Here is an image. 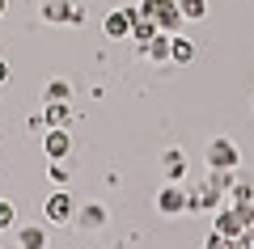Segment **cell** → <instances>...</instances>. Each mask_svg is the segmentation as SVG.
<instances>
[{
    "label": "cell",
    "instance_id": "cell-1",
    "mask_svg": "<svg viewBox=\"0 0 254 249\" xmlns=\"http://www.w3.org/2000/svg\"><path fill=\"white\" fill-rule=\"evenodd\" d=\"M208 165H212V169H229V173H233L237 165H242L237 144H233V140H212V144H208Z\"/></svg>",
    "mask_w": 254,
    "mask_h": 249
},
{
    "label": "cell",
    "instance_id": "cell-2",
    "mask_svg": "<svg viewBox=\"0 0 254 249\" xmlns=\"http://www.w3.org/2000/svg\"><path fill=\"white\" fill-rule=\"evenodd\" d=\"M212 232H220V237H229V241H233V237H242V232H246L242 211H237L233 203H229V207H216V228H212Z\"/></svg>",
    "mask_w": 254,
    "mask_h": 249
},
{
    "label": "cell",
    "instance_id": "cell-3",
    "mask_svg": "<svg viewBox=\"0 0 254 249\" xmlns=\"http://www.w3.org/2000/svg\"><path fill=\"white\" fill-rule=\"evenodd\" d=\"M220 203H225V190H216V186L208 182V186H199L195 195L187 199V211H216Z\"/></svg>",
    "mask_w": 254,
    "mask_h": 249
},
{
    "label": "cell",
    "instance_id": "cell-4",
    "mask_svg": "<svg viewBox=\"0 0 254 249\" xmlns=\"http://www.w3.org/2000/svg\"><path fill=\"white\" fill-rule=\"evenodd\" d=\"M43 211H47V220L68 224V220H72V211H76V207H72V195H68V190H55V195L47 199V207H43Z\"/></svg>",
    "mask_w": 254,
    "mask_h": 249
},
{
    "label": "cell",
    "instance_id": "cell-5",
    "mask_svg": "<svg viewBox=\"0 0 254 249\" xmlns=\"http://www.w3.org/2000/svg\"><path fill=\"white\" fill-rule=\"evenodd\" d=\"M43 17L47 21H81V4H72V0H43Z\"/></svg>",
    "mask_w": 254,
    "mask_h": 249
},
{
    "label": "cell",
    "instance_id": "cell-6",
    "mask_svg": "<svg viewBox=\"0 0 254 249\" xmlns=\"http://www.w3.org/2000/svg\"><path fill=\"white\" fill-rule=\"evenodd\" d=\"M136 17H140V9H119V13H110V17H106V38H127Z\"/></svg>",
    "mask_w": 254,
    "mask_h": 249
},
{
    "label": "cell",
    "instance_id": "cell-7",
    "mask_svg": "<svg viewBox=\"0 0 254 249\" xmlns=\"http://www.w3.org/2000/svg\"><path fill=\"white\" fill-rule=\"evenodd\" d=\"M182 9H178V0H161V9H157V26L165 30V34H178L182 30Z\"/></svg>",
    "mask_w": 254,
    "mask_h": 249
},
{
    "label": "cell",
    "instance_id": "cell-8",
    "mask_svg": "<svg viewBox=\"0 0 254 249\" xmlns=\"http://www.w3.org/2000/svg\"><path fill=\"white\" fill-rule=\"evenodd\" d=\"M43 148H47V156H51V160H64V156H68V148H72V140H68L64 127H51L47 140H43Z\"/></svg>",
    "mask_w": 254,
    "mask_h": 249
},
{
    "label": "cell",
    "instance_id": "cell-9",
    "mask_svg": "<svg viewBox=\"0 0 254 249\" xmlns=\"http://www.w3.org/2000/svg\"><path fill=\"white\" fill-rule=\"evenodd\" d=\"M187 199H190V195H182L178 186H165L161 195H157V207H161L165 215H178V211H187Z\"/></svg>",
    "mask_w": 254,
    "mask_h": 249
},
{
    "label": "cell",
    "instance_id": "cell-10",
    "mask_svg": "<svg viewBox=\"0 0 254 249\" xmlns=\"http://www.w3.org/2000/svg\"><path fill=\"white\" fill-rule=\"evenodd\" d=\"M170 47H174V38L165 34V30H157V34L144 43V55H148L153 63H165V59H170Z\"/></svg>",
    "mask_w": 254,
    "mask_h": 249
},
{
    "label": "cell",
    "instance_id": "cell-11",
    "mask_svg": "<svg viewBox=\"0 0 254 249\" xmlns=\"http://www.w3.org/2000/svg\"><path fill=\"white\" fill-rule=\"evenodd\" d=\"M161 165H165V178H170V182H178L182 173H187V156H182L178 148H170V152H165V156H161Z\"/></svg>",
    "mask_w": 254,
    "mask_h": 249
},
{
    "label": "cell",
    "instance_id": "cell-12",
    "mask_svg": "<svg viewBox=\"0 0 254 249\" xmlns=\"http://www.w3.org/2000/svg\"><path fill=\"white\" fill-rule=\"evenodd\" d=\"M17 245H21V249H47V232L34 228V224H26V228L17 232Z\"/></svg>",
    "mask_w": 254,
    "mask_h": 249
},
{
    "label": "cell",
    "instance_id": "cell-13",
    "mask_svg": "<svg viewBox=\"0 0 254 249\" xmlns=\"http://www.w3.org/2000/svg\"><path fill=\"white\" fill-rule=\"evenodd\" d=\"M43 118H47V127H68V101H47V110H43Z\"/></svg>",
    "mask_w": 254,
    "mask_h": 249
},
{
    "label": "cell",
    "instance_id": "cell-14",
    "mask_svg": "<svg viewBox=\"0 0 254 249\" xmlns=\"http://www.w3.org/2000/svg\"><path fill=\"white\" fill-rule=\"evenodd\" d=\"M170 59L174 63H190V59H195V43H190V38H174V47H170Z\"/></svg>",
    "mask_w": 254,
    "mask_h": 249
},
{
    "label": "cell",
    "instance_id": "cell-15",
    "mask_svg": "<svg viewBox=\"0 0 254 249\" xmlns=\"http://www.w3.org/2000/svg\"><path fill=\"white\" fill-rule=\"evenodd\" d=\"M178 9H182V17H195V21H199L203 13H208V0H178Z\"/></svg>",
    "mask_w": 254,
    "mask_h": 249
},
{
    "label": "cell",
    "instance_id": "cell-16",
    "mask_svg": "<svg viewBox=\"0 0 254 249\" xmlns=\"http://www.w3.org/2000/svg\"><path fill=\"white\" fill-rule=\"evenodd\" d=\"M81 224H85V228H102V224H106V211H102V207H85V211H81Z\"/></svg>",
    "mask_w": 254,
    "mask_h": 249
},
{
    "label": "cell",
    "instance_id": "cell-17",
    "mask_svg": "<svg viewBox=\"0 0 254 249\" xmlns=\"http://www.w3.org/2000/svg\"><path fill=\"white\" fill-rule=\"evenodd\" d=\"M68 85H64V80H51V85H47V101H68Z\"/></svg>",
    "mask_w": 254,
    "mask_h": 249
},
{
    "label": "cell",
    "instance_id": "cell-18",
    "mask_svg": "<svg viewBox=\"0 0 254 249\" xmlns=\"http://www.w3.org/2000/svg\"><path fill=\"white\" fill-rule=\"evenodd\" d=\"M13 220H17L13 203H4V199H0V228H13Z\"/></svg>",
    "mask_w": 254,
    "mask_h": 249
},
{
    "label": "cell",
    "instance_id": "cell-19",
    "mask_svg": "<svg viewBox=\"0 0 254 249\" xmlns=\"http://www.w3.org/2000/svg\"><path fill=\"white\" fill-rule=\"evenodd\" d=\"M51 182H55V186H64V182H68V169H64L60 160H55V165H51Z\"/></svg>",
    "mask_w": 254,
    "mask_h": 249
},
{
    "label": "cell",
    "instance_id": "cell-20",
    "mask_svg": "<svg viewBox=\"0 0 254 249\" xmlns=\"http://www.w3.org/2000/svg\"><path fill=\"white\" fill-rule=\"evenodd\" d=\"M225 241H229V237H220V232H212V237H208V245H203V249H225Z\"/></svg>",
    "mask_w": 254,
    "mask_h": 249
},
{
    "label": "cell",
    "instance_id": "cell-21",
    "mask_svg": "<svg viewBox=\"0 0 254 249\" xmlns=\"http://www.w3.org/2000/svg\"><path fill=\"white\" fill-rule=\"evenodd\" d=\"M237 241H242L246 249H254V224H250V228H246V232H242V237H237Z\"/></svg>",
    "mask_w": 254,
    "mask_h": 249
},
{
    "label": "cell",
    "instance_id": "cell-22",
    "mask_svg": "<svg viewBox=\"0 0 254 249\" xmlns=\"http://www.w3.org/2000/svg\"><path fill=\"white\" fill-rule=\"evenodd\" d=\"M4 80H9V63L0 59V85H4Z\"/></svg>",
    "mask_w": 254,
    "mask_h": 249
},
{
    "label": "cell",
    "instance_id": "cell-23",
    "mask_svg": "<svg viewBox=\"0 0 254 249\" xmlns=\"http://www.w3.org/2000/svg\"><path fill=\"white\" fill-rule=\"evenodd\" d=\"M225 249H246V245H242V241L233 237V241H225Z\"/></svg>",
    "mask_w": 254,
    "mask_h": 249
},
{
    "label": "cell",
    "instance_id": "cell-24",
    "mask_svg": "<svg viewBox=\"0 0 254 249\" xmlns=\"http://www.w3.org/2000/svg\"><path fill=\"white\" fill-rule=\"evenodd\" d=\"M0 17H4V0H0Z\"/></svg>",
    "mask_w": 254,
    "mask_h": 249
}]
</instances>
